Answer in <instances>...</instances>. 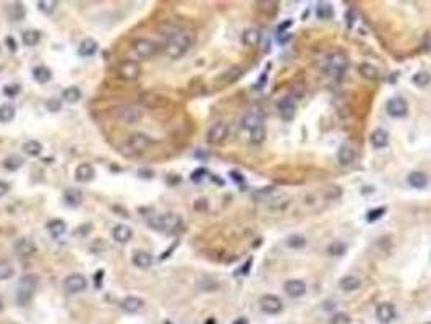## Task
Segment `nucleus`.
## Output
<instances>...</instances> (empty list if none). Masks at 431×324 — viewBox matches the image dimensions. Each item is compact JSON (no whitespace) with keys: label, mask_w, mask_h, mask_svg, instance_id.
<instances>
[{"label":"nucleus","mask_w":431,"mask_h":324,"mask_svg":"<svg viewBox=\"0 0 431 324\" xmlns=\"http://www.w3.org/2000/svg\"><path fill=\"white\" fill-rule=\"evenodd\" d=\"M192 47V37L187 32H175L166 42V55L171 58L184 57Z\"/></svg>","instance_id":"obj_1"},{"label":"nucleus","mask_w":431,"mask_h":324,"mask_svg":"<svg viewBox=\"0 0 431 324\" xmlns=\"http://www.w3.org/2000/svg\"><path fill=\"white\" fill-rule=\"evenodd\" d=\"M148 224L153 230H158L162 233H172V232H177L182 227V219L177 216V214L167 212V214H158V216H153L148 220Z\"/></svg>","instance_id":"obj_2"},{"label":"nucleus","mask_w":431,"mask_h":324,"mask_svg":"<svg viewBox=\"0 0 431 324\" xmlns=\"http://www.w3.org/2000/svg\"><path fill=\"white\" fill-rule=\"evenodd\" d=\"M349 67V58L342 52H331V54L326 55L324 58V65L323 68L329 76L339 78L345 73V70Z\"/></svg>","instance_id":"obj_3"},{"label":"nucleus","mask_w":431,"mask_h":324,"mask_svg":"<svg viewBox=\"0 0 431 324\" xmlns=\"http://www.w3.org/2000/svg\"><path fill=\"white\" fill-rule=\"evenodd\" d=\"M36 284H37L36 276L29 274V276H24L21 279V282H19V289L16 292V300L21 307L26 303H29V300L32 298V292H34V289H36Z\"/></svg>","instance_id":"obj_4"},{"label":"nucleus","mask_w":431,"mask_h":324,"mask_svg":"<svg viewBox=\"0 0 431 324\" xmlns=\"http://www.w3.org/2000/svg\"><path fill=\"white\" fill-rule=\"evenodd\" d=\"M133 49H135V54L140 58H151L153 55L158 54L159 45L158 42L151 41V39L143 37V39H138V41H135Z\"/></svg>","instance_id":"obj_5"},{"label":"nucleus","mask_w":431,"mask_h":324,"mask_svg":"<svg viewBox=\"0 0 431 324\" xmlns=\"http://www.w3.org/2000/svg\"><path fill=\"white\" fill-rule=\"evenodd\" d=\"M63 287L68 294H81V292L86 290L88 287V281L83 274H70L67 279L63 281Z\"/></svg>","instance_id":"obj_6"},{"label":"nucleus","mask_w":431,"mask_h":324,"mask_svg":"<svg viewBox=\"0 0 431 324\" xmlns=\"http://www.w3.org/2000/svg\"><path fill=\"white\" fill-rule=\"evenodd\" d=\"M114 114L119 117L122 122L130 123V125H133V123H138V122L141 120V117H143L141 110L133 107V106H122V107H119V109H115Z\"/></svg>","instance_id":"obj_7"},{"label":"nucleus","mask_w":431,"mask_h":324,"mask_svg":"<svg viewBox=\"0 0 431 324\" xmlns=\"http://www.w3.org/2000/svg\"><path fill=\"white\" fill-rule=\"evenodd\" d=\"M259 305L266 315H279L284 308L282 300L276 295H263L259 300Z\"/></svg>","instance_id":"obj_8"},{"label":"nucleus","mask_w":431,"mask_h":324,"mask_svg":"<svg viewBox=\"0 0 431 324\" xmlns=\"http://www.w3.org/2000/svg\"><path fill=\"white\" fill-rule=\"evenodd\" d=\"M227 136H228V127L225 125V123L219 122V123H214V125L210 128L206 140L210 145H220V143L225 141Z\"/></svg>","instance_id":"obj_9"},{"label":"nucleus","mask_w":431,"mask_h":324,"mask_svg":"<svg viewBox=\"0 0 431 324\" xmlns=\"http://www.w3.org/2000/svg\"><path fill=\"white\" fill-rule=\"evenodd\" d=\"M386 110L391 117H394V119H401V117L407 115L409 106H407L406 99H402V97H393V99H389L386 102Z\"/></svg>","instance_id":"obj_10"},{"label":"nucleus","mask_w":431,"mask_h":324,"mask_svg":"<svg viewBox=\"0 0 431 324\" xmlns=\"http://www.w3.org/2000/svg\"><path fill=\"white\" fill-rule=\"evenodd\" d=\"M151 138L145 133H135L130 136V140L127 141V146L130 148L132 153H143L151 146Z\"/></svg>","instance_id":"obj_11"},{"label":"nucleus","mask_w":431,"mask_h":324,"mask_svg":"<svg viewBox=\"0 0 431 324\" xmlns=\"http://www.w3.org/2000/svg\"><path fill=\"white\" fill-rule=\"evenodd\" d=\"M140 73H141V67H140V63L135 60H125V62H122L119 67L120 78H123V80H127V81L136 80V78L140 76Z\"/></svg>","instance_id":"obj_12"},{"label":"nucleus","mask_w":431,"mask_h":324,"mask_svg":"<svg viewBox=\"0 0 431 324\" xmlns=\"http://www.w3.org/2000/svg\"><path fill=\"white\" fill-rule=\"evenodd\" d=\"M13 248H15L16 255L21 256V258H31V256H34L37 253L36 245L32 243L29 238H24V237L18 238L15 242V245H13Z\"/></svg>","instance_id":"obj_13"},{"label":"nucleus","mask_w":431,"mask_h":324,"mask_svg":"<svg viewBox=\"0 0 431 324\" xmlns=\"http://www.w3.org/2000/svg\"><path fill=\"white\" fill-rule=\"evenodd\" d=\"M284 290L285 294L292 297V298H300L305 295L306 292V284L303 281H300V279H290V281H287L284 284Z\"/></svg>","instance_id":"obj_14"},{"label":"nucleus","mask_w":431,"mask_h":324,"mask_svg":"<svg viewBox=\"0 0 431 324\" xmlns=\"http://www.w3.org/2000/svg\"><path fill=\"white\" fill-rule=\"evenodd\" d=\"M376 318L383 324H389L396 318V308L391 303H380L376 307Z\"/></svg>","instance_id":"obj_15"},{"label":"nucleus","mask_w":431,"mask_h":324,"mask_svg":"<svg viewBox=\"0 0 431 324\" xmlns=\"http://www.w3.org/2000/svg\"><path fill=\"white\" fill-rule=\"evenodd\" d=\"M133 237V230L132 227H128L125 224H117L112 229V238L117 243H128Z\"/></svg>","instance_id":"obj_16"},{"label":"nucleus","mask_w":431,"mask_h":324,"mask_svg":"<svg viewBox=\"0 0 431 324\" xmlns=\"http://www.w3.org/2000/svg\"><path fill=\"white\" fill-rule=\"evenodd\" d=\"M96 177V170L94 167L91 164H86V162H83V164H80L76 167L75 170V178L76 181H81V183H88V181H91Z\"/></svg>","instance_id":"obj_17"},{"label":"nucleus","mask_w":431,"mask_h":324,"mask_svg":"<svg viewBox=\"0 0 431 324\" xmlns=\"http://www.w3.org/2000/svg\"><path fill=\"white\" fill-rule=\"evenodd\" d=\"M277 109H279L280 117H282L285 122L292 120L293 115H295V104H293V101L290 99L289 96L284 97V99H280V101L277 102Z\"/></svg>","instance_id":"obj_18"},{"label":"nucleus","mask_w":431,"mask_h":324,"mask_svg":"<svg viewBox=\"0 0 431 324\" xmlns=\"http://www.w3.org/2000/svg\"><path fill=\"white\" fill-rule=\"evenodd\" d=\"M241 42L246 47H258L261 42V31L258 28H248L241 34Z\"/></svg>","instance_id":"obj_19"},{"label":"nucleus","mask_w":431,"mask_h":324,"mask_svg":"<svg viewBox=\"0 0 431 324\" xmlns=\"http://www.w3.org/2000/svg\"><path fill=\"white\" fill-rule=\"evenodd\" d=\"M370 141H371V146H373L375 149H383L389 145V133L386 132V130L378 128L371 133Z\"/></svg>","instance_id":"obj_20"},{"label":"nucleus","mask_w":431,"mask_h":324,"mask_svg":"<svg viewBox=\"0 0 431 324\" xmlns=\"http://www.w3.org/2000/svg\"><path fill=\"white\" fill-rule=\"evenodd\" d=\"M63 201H65V204H68L71 207L80 206L83 203L81 190H78V188H67V190L63 191Z\"/></svg>","instance_id":"obj_21"},{"label":"nucleus","mask_w":431,"mask_h":324,"mask_svg":"<svg viewBox=\"0 0 431 324\" xmlns=\"http://www.w3.org/2000/svg\"><path fill=\"white\" fill-rule=\"evenodd\" d=\"M143 300L138 297H125L123 300L120 302V307L123 311H127V313H138V311L143 308Z\"/></svg>","instance_id":"obj_22"},{"label":"nucleus","mask_w":431,"mask_h":324,"mask_svg":"<svg viewBox=\"0 0 431 324\" xmlns=\"http://www.w3.org/2000/svg\"><path fill=\"white\" fill-rule=\"evenodd\" d=\"M132 263L138 269H149L153 266V256L148 251H136L132 258Z\"/></svg>","instance_id":"obj_23"},{"label":"nucleus","mask_w":431,"mask_h":324,"mask_svg":"<svg viewBox=\"0 0 431 324\" xmlns=\"http://www.w3.org/2000/svg\"><path fill=\"white\" fill-rule=\"evenodd\" d=\"M96 52H97V42L93 37L83 39L80 45H78V55L80 57H91V55H94Z\"/></svg>","instance_id":"obj_24"},{"label":"nucleus","mask_w":431,"mask_h":324,"mask_svg":"<svg viewBox=\"0 0 431 324\" xmlns=\"http://www.w3.org/2000/svg\"><path fill=\"white\" fill-rule=\"evenodd\" d=\"M261 125H263V117H261L258 112H250L241 119V127L248 130V132H251V130L258 128Z\"/></svg>","instance_id":"obj_25"},{"label":"nucleus","mask_w":431,"mask_h":324,"mask_svg":"<svg viewBox=\"0 0 431 324\" xmlns=\"http://www.w3.org/2000/svg\"><path fill=\"white\" fill-rule=\"evenodd\" d=\"M358 73H360L365 80L368 81H376L378 78H380V70H378L375 65L371 63H360V67H358Z\"/></svg>","instance_id":"obj_26"},{"label":"nucleus","mask_w":431,"mask_h":324,"mask_svg":"<svg viewBox=\"0 0 431 324\" xmlns=\"http://www.w3.org/2000/svg\"><path fill=\"white\" fill-rule=\"evenodd\" d=\"M141 101L145 106L148 107H161V106H166L167 104V99L164 96H159L156 93H146L141 96Z\"/></svg>","instance_id":"obj_27"},{"label":"nucleus","mask_w":431,"mask_h":324,"mask_svg":"<svg viewBox=\"0 0 431 324\" xmlns=\"http://www.w3.org/2000/svg\"><path fill=\"white\" fill-rule=\"evenodd\" d=\"M337 161L341 162L342 165H350L352 162L355 161V151L347 145L341 146L337 151Z\"/></svg>","instance_id":"obj_28"},{"label":"nucleus","mask_w":431,"mask_h":324,"mask_svg":"<svg viewBox=\"0 0 431 324\" xmlns=\"http://www.w3.org/2000/svg\"><path fill=\"white\" fill-rule=\"evenodd\" d=\"M47 230L54 238H58L67 232V224L62 219H52L47 222Z\"/></svg>","instance_id":"obj_29"},{"label":"nucleus","mask_w":431,"mask_h":324,"mask_svg":"<svg viewBox=\"0 0 431 324\" xmlns=\"http://www.w3.org/2000/svg\"><path fill=\"white\" fill-rule=\"evenodd\" d=\"M407 181H409V185L410 186H414V188H419V190H422V188H425L427 185H428V177H427V173H423V172H410L409 173V177H407Z\"/></svg>","instance_id":"obj_30"},{"label":"nucleus","mask_w":431,"mask_h":324,"mask_svg":"<svg viewBox=\"0 0 431 324\" xmlns=\"http://www.w3.org/2000/svg\"><path fill=\"white\" fill-rule=\"evenodd\" d=\"M339 285H341V289L344 292H355L362 287V281L355 276H345L341 279V282H339Z\"/></svg>","instance_id":"obj_31"},{"label":"nucleus","mask_w":431,"mask_h":324,"mask_svg":"<svg viewBox=\"0 0 431 324\" xmlns=\"http://www.w3.org/2000/svg\"><path fill=\"white\" fill-rule=\"evenodd\" d=\"M2 164H3V167L6 168V170L15 172V170H18L19 167H23L24 159L21 158V156H18V154H11V156H8V158L3 159Z\"/></svg>","instance_id":"obj_32"},{"label":"nucleus","mask_w":431,"mask_h":324,"mask_svg":"<svg viewBox=\"0 0 431 324\" xmlns=\"http://www.w3.org/2000/svg\"><path fill=\"white\" fill-rule=\"evenodd\" d=\"M62 99L67 104H76L81 99V89L76 86H70L67 89H63L62 93Z\"/></svg>","instance_id":"obj_33"},{"label":"nucleus","mask_w":431,"mask_h":324,"mask_svg":"<svg viewBox=\"0 0 431 324\" xmlns=\"http://www.w3.org/2000/svg\"><path fill=\"white\" fill-rule=\"evenodd\" d=\"M32 78H34L37 83L45 84L47 81L52 80V71L47 67H36L34 70H32Z\"/></svg>","instance_id":"obj_34"},{"label":"nucleus","mask_w":431,"mask_h":324,"mask_svg":"<svg viewBox=\"0 0 431 324\" xmlns=\"http://www.w3.org/2000/svg\"><path fill=\"white\" fill-rule=\"evenodd\" d=\"M21 39H23L24 45H28V47H34V45L41 41V32L36 31V29H26L23 32Z\"/></svg>","instance_id":"obj_35"},{"label":"nucleus","mask_w":431,"mask_h":324,"mask_svg":"<svg viewBox=\"0 0 431 324\" xmlns=\"http://www.w3.org/2000/svg\"><path fill=\"white\" fill-rule=\"evenodd\" d=\"M15 115H16V110L11 104H2V106H0V122L2 123L11 122L15 119Z\"/></svg>","instance_id":"obj_36"},{"label":"nucleus","mask_w":431,"mask_h":324,"mask_svg":"<svg viewBox=\"0 0 431 324\" xmlns=\"http://www.w3.org/2000/svg\"><path fill=\"white\" fill-rule=\"evenodd\" d=\"M316 16L319 19H331L334 16V10H332L331 3H326V2H319L316 5Z\"/></svg>","instance_id":"obj_37"},{"label":"nucleus","mask_w":431,"mask_h":324,"mask_svg":"<svg viewBox=\"0 0 431 324\" xmlns=\"http://www.w3.org/2000/svg\"><path fill=\"white\" fill-rule=\"evenodd\" d=\"M23 149H24L26 154L31 156V158H37V156L42 153V145L39 141H36V140H31V141L24 143Z\"/></svg>","instance_id":"obj_38"},{"label":"nucleus","mask_w":431,"mask_h":324,"mask_svg":"<svg viewBox=\"0 0 431 324\" xmlns=\"http://www.w3.org/2000/svg\"><path fill=\"white\" fill-rule=\"evenodd\" d=\"M305 245H306V238L303 235H298V233H293V235L287 238V246H289V248L300 250V248H303Z\"/></svg>","instance_id":"obj_39"},{"label":"nucleus","mask_w":431,"mask_h":324,"mask_svg":"<svg viewBox=\"0 0 431 324\" xmlns=\"http://www.w3.org/2000/svg\"><path fill=\"white\" fill-rule=\"evenodd\" d=\"M345 251H347V245L341 242V240H336L328 246V253L331 256H342Z\"/></svg>","instance_id":"obj_40"},{"label":"nucleus","mask_w":431,"mask_h":324,"mask_svg":"<svg viewBox=\"0 0 431 324\" xmlns=\"http://www.w3.org/2000/svg\"><path fill=\"white\" fill-rule=\"evenodd\" d=\"M13 274H15V271H13V266L10 264V261L0 259V281H6V279H10Z\"/></svg>","instance_id":"obj_41"},{"label":"nucleus","mask_w":431,"mask_h":324,"mask_svg":"<svg viewBox=\"0 0 431 324\" xmlns=\"http://www.w3.org/2000/svg\"><path fill=\"white\" fill-rule=\"evenodd\" d=\"M57 5H58L57 0H39V2H37V8L41 10L42 13H45V15H50V13L55 11Z\"/></svg>","instance_id":"obj_42"},{"label":"nucleus","mask_w":431,"mask_h":324,"mask_svg":"<svg viewBox=\"0 0 431 324\" xmlns=\"http://www.w3.org/2000/svg\"><path fill=\"white\" fill-rule=\"evenodd\" d=\"M412 81H414V84H417V86L425 88L431 81V75L428 73V71H419V73H415L412 76Z\"/></svg>","instance_id":"obj_43"},{"label":"nucleus","mask_w":431,"mask_h":324,"mask_svg":"<svg viewBox=\"0 0 431 324\" xmlns=\"http://www.w3.org/2000/svg\"><path fill=\"white\" fill-rule=\"evenodd\" d=\"M266 138V128L264 125H261L258 128H254L250 132V141L253 143V145H259V143H263Z\"/></svg>","instance_id":"obj_44"},{"label":"nucleus","mask_w":431,"mask_h":324,"mask_svg":"<svg viewBox=\"0 0 431 324\" xmlns=\"http://www.w3.org/2000/svg\"><path fill=\"white\" fill-rule=\"evenodd\" d=\"M350 323H352V320L347 313H336L329 320V324H350Z\"/></svg>","instance_id":"obj_45"},{"label":"nucleus","mask_w":431,"mask_h":324,"mask_svg":"<svg viewBox=\"0 0 431 324\" xmlns=\"http://www.w3.org/2000/svg\"><path fill=\"white\" fill-rule=\"evenodd\" d=\"M384 212H386V207H376V209H371L368 214H367V220L368 222H375V220L381 219L384 216Z\"/></svg>","instance_id":"obj_46"},{"label":"nucleus","mask_w":431,"mask_h":324,"mask_svg":"<svg viewBox=\"0 0 431 324\" xmlns=\"http://www.w3.org/2000/svg\"><path fill=\"white\" fill-rule=\"evenodd\" d=\"M19 84H6V86L3 88V94L6 96V97H15V96H18L19 94Z\"/></svg>","instance_id":"obj_47"},{"label":"nucleus","mask_w":431,"mask_h":324,"mask_svg":"<svg viewBox=\"0 0 431 324\" xmlns=\"http://www.w3.org/2000/svg\"><path fill=\"white\" fill-rule=\"evenodd\" d=\"M241 75V70L237 67V68H232V70H228L227 73H225V78H227V83H232V81H235L237 80V78Z\"/></svg>","instance_id":"obj_48"},{"label":"nucleus","mask_w":431,"mask_h":324,"mask_svg":"<svg viewBox=\"0 0 431 324\" xmlns=\"http://www.w3.org/2000/svg\"><path fill=\"white\" fill-rule=\"evenodd\" d=\"M45 106H47V109L50 110V112H58V110H60V101L50 99V101L45 102Z\"/></svg>","instance_id":"obj_49"},{"label":"nucleus","mask_w":431,"mask_h":324,"mask_svg":"<svg viewBox=\"0 0 431 324\" xmlns=\"http://www.w3.org/2000/svg\"><path fill=\"white\" fill-rule=\"evenodd\" d=\"M206 173H208V172L205 170V168H198V170H195V172L192 173V180H193V181H200Z\"/></svg>","instance_id":"obj_50"},{"label":"nucleus","mask_w":431,"mask_h":324,"mask_svg":"<svg viewBox=\"0 0 431 324\" xmlns=\"http://www.w3.org/2000/svg\"><path fill=\"white\" fill-rule=\"evenodd\" d=\"M8 191H10V185L6 183L5 180H0V198L5 196V194L8 193Z\"/></svg>","instance_id":"obj_51"},{"label":"nucleus","mask_w":431,"mask_h":324,"mask_svg":"<svg viewBox=\"0 0 431 324\" xmlns=\"http://www.w3.org/2000/svg\"><path fill=\"white\" fill-rule=\"evenodd\" d=\"M6 44H8V49H10V50H13V52L16 50V42H15V39H13V37H10V36L6 37Z\"/></svg>","instance_id":"obj_52"},{"label":"nucleus","mask_w":431,"mask_h":324,"mask_svg":"<svg viewBox=\"0 0 431 324\" xmlns=\"http://www.w3.org/2000/svg\"><path fill=\"white\" fill-rule=\"evenodd\" d=\"M101 277H104V271H97V274H96V287L97 289L101 287Z\"/></svg>","instance_id":"obj_53"},{"label":"nucleus","mask_w":431,"mask_h":324,"mask_svg":"<svg viewBox=\"0 0 431 324\" xmlns=\"http://www.w3.org/2000/svg\"><path fill=\"white\" fill-rule=\"evenodd\" d=\"M233 324H246V321H245V320H240V321H235Z\"/></svg>","instance_id":"obj_54"},{"label":"nucleus","mask_w":431,"mask_h":324,"mask_svg":"<svg viewBox=\"0 0 431 324\" xmlns=\"http://www.w3.org/2000/svg\"><path fill=\"white\" fill-rule=\"evenodd\" d=\"M427 324H431V323H427Z\"/></svg>","instance_id":"obj_55"}]
</instances>
